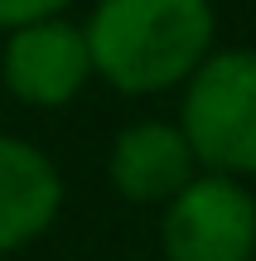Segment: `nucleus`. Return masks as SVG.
Segmentation results:
<instances>
[{"label": "nucleus", "mask_w": 256, "mask_h": 261, "mask_svg": "<svg viewBox=\"0 0 256 261\" xmlns=\"http://www.w3.org/2000/svg\"><path fill=\"white\" fill-rule=\"evenodd\" d=\"M92 73L126 97L189 83L213 54L218 15L208 0H97L82 24Z\"/></svg>", "instance_id": "f257e3e1"}, {"label": "nucleus", "mask_w": 256, "mask_h": 261, "mask_svg": "<svg viewBox=\"0 0 256 261\" xmlns=\"http://www.w3.org/2000/svg\"><path fill=\"white\" fill-rule=\"evenodd\" d=\"M179 130L208 174H256V48H213L193 68Z\"/></svg>", "instance_id": "f03ea898"}, {"label": "nucleus", "mask_w": 256, "mask_h": 261, "mask_svg": "<svg viewBox=\"0 0 256 261\" xmlns=\"http://www.w3.org/2000/svg\"><path fill=\"white\" fill-rule=\"evenodd\" d=\"M164 261H251L256 256V198L232 174H193L164 203Z\"/></svg>", "instance_id": "7ed1b4c3"}, {"label": "nucleus", "mask_w": 256, "mask_h": 261, "mask_svg": "<svg viewBox=\"0 0 256 261\" xmlns=\"http://www.w3.org/2000/svg\"><path fill=\"white\" fill-rule=\"evenodd\" d=\"M0 77L24 107H68L92 77V54L87 34L77 24L39 19V24L10 29L5 54H0Z\"/></svg>", "instance_id": "20e7f679"}, {"label": "nucleus", "mask_w": 256, "mask_h": 261, "mask_svg": "<svg viewBox=\"0 0 256 261\" xmlns=\"http://www.w3.org/2000/svg\"><path fill=\"white\" fill-rule=\"evenodd\" d=\"M198 174L189 140L169 121H135L111 140L106 179L126 203H169Z\"/></svg>", "instance_id": "39448f33"}, {"label": "nucleus", "mask_w": 256, "mask_h": 261, "mask_svg": "<svg viewBox=\"0 0 256 261\" xmlns=\"http://www.w3.org/2000/svg\"><path fill=\"white\" fill-rule=\"evenodd\" d=\"M63 208V174L39 145L0 130V256L39 242Z\"/></svg>", "instance_id": "423d86ee"}, {"label": "nucleus", "mask_w": 256, "mask_h": 261, "mask_svg": "<svg viewBox=\"0 0 256 261\" xmlns=\"http://www.w3.org/2000/svg\"><path fill=\"white\" fill-rule=\"evenodd\" d=\"M73 0H0V29H24L39 19H58Z\"/></svg>", "instance_id": "0eeeda50"}]
</instances>
